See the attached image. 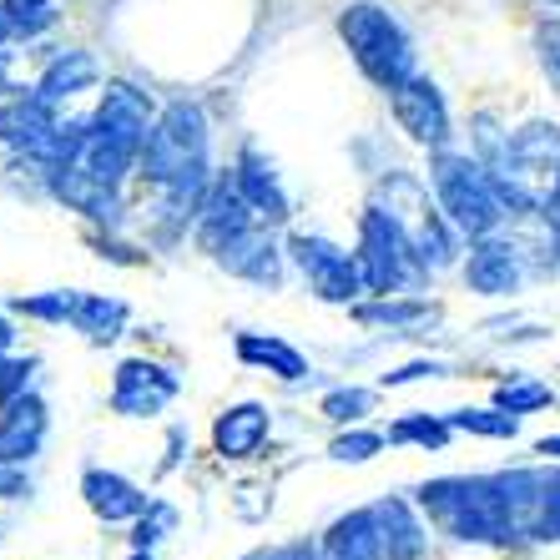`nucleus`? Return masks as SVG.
I'll return each instance as SVG.
<instances>
[{"label":"nucleus","mask_w":560,"mask_h":560,"mask_svg":"<svg viewBox=\"0 0 560 560\" xmlns=\"http://www.w3.org/2000/svg\"><path fill=\"white\" fill-rule=\"evenodd\" d=\"M419 505L455 540H510L515 535L500 480H434L419 490Z\"/></svg>","instance_id":"obj_1"},{"label":"nucleus","mask_w":560,"mask_h":560,"mask_svg":"<svg viewBox=\"0 0 560 560\" xmlns=\"http://www.w3.org/2000/svg\"><path fill=\"white\" fill-rule=\"evenodd\" d=\"M339 31H343V40H349L359 71H364L369 81H378L384 92H394V86H405V81L415 77V46H409L405 26H399L384 5H374V0L349 5V11L339 15Z\"/></svg>","instance_id":"obj_2"},{"label":"nucleus","mask_w":560,"mask_h":560,"mask_svg":"<svg viewBox=\"0 0 560 560\" xmlns=\"http://www.w3.org/2000/svg\"><path fill=\"white\" fill-rule=\"evenodd\" d=\"M434 192H440V208L450 212V222L469 237H490L500 228V218L510 212L495 177H490V167H485V162H469V156H459V152H444L440 162H434Z\"/></svg>","instance_id":"obj_3"},{"label":"nucleus","mask_w":560,"mask_h":560,"mask_svg":"<svg viewBox=\"0 0 560 560\" xmlns=\"http://www.w3.org/2000/svg\"><path fill=\"white\" fill-rule=\"evenodd\" d=\"M202 142H208V131H202V112L187 102H177L162 117V127L147 131L142 142V162L152 172L156 183H187V172L202 167Z\"/></svg>","instance_id":"obj_4"},{"label":"nucleus","mask_w":560,"mask_h":560,"mask_svg":"<svg viewBox=\"0 0 560 560\" xmlns=\"http://www.w3.org/2000/svg\"><path fill=\"white\" fill-rule=\"evenodd\" d=\"M394 121L424 147H444L450 142V106H444L440 86L430 77H409L405 86H394Z\"/></svg>","instance_id":"obj_5"},{"label":"nucleus","mask_w":560,"mask_h":560,"mask_svg":"<svg viewBox=\"0 0 560 560\" xmlns=\"http://www.w3.org/2000/svg\"><path fill=\"white\" fill-rule=\"evenodd\" d=\"M405 237L384 212H369L364 218V278L369 288H394L405 273Z\"/></svg>","instance_id":"obj_6"},{"label":"nucleus","mask_w":560,"mask_h":560,"mask_svg":"<svg viewBox=\"0 0 560 560\" xmlns=\"http://www.w3.org/2000/svg\"><path fill=\"white\" fill-rule=\"evenodd\" d=\"M469 288L475 293H490V299H505L521 288V258L510 243H495V237H485L480 248L469 253V268H465Z\"/></svg>","instance_id":"obj_7"},{"label":"nucleus","mask_w":560,"mask_h":560,"mask_svg":"<svg viewBox=\"0 0 560 560\" xmlns=\"http://www.w3.org/2000/svg\"><path fill=\"white\" fill-rule=\"evenodd\" d=\"M147 117H152V106H147L142 92H131V86H106L102 112H96V131H106L112 142L142 147L147 142Z\"/></svg>","instance_id":"obj_8"},{"label":"nucleus","mask_w":560,"mask_h":560,"mask_svg":"<svg viewBox=\"0 0 560 560\" xmlns=\"http://www.w3.org/2000/svg\"><path fill=\"white\" fill-rule=\"evenodd\" d=\"M293 248H299V262L313 273V283H318V293H324V299H349L353 283H359V268H353L343 253L324 248V243H308V237H299Z\"/></svg>","instance_id":"obj_9"},{"label":"nucleus","mask_w":560,"mask_h":560,"mask_svg":"<svg viewBox=\"0 0 560 560\" xmlns=\"http://www.w3.org/2000/svg\"><path fill=\"white\" fill-rule=\"evenodd\" d=\"M374 525H378V546H384L389 560H415L419 550H424V530H419V521L409 515L405 500L374 505Z\"/></svg>","instance_id":"obj_10"},{"label":"nucleus","mask_w":560,"mask_h":560,"mask_svg":"<svg viewBox=\"0 0 560 560\" xmlns=\"http://www.w3.org/2000/svg\"><path fill=\"white\" fill-rule=\"evenodd\" d=\"M96 81V61L86 51H61L36 81V96L40 102H61V96L81 92V86H92Z\"/></svg>","instance_id":"obj_11"},{"label":"nucleus","mask_w":560,"mask_h":560,"mask_svg":"<svg viewBox=\"0 0 560 560\" xmlns=\"http://www.w3.org/2000/svg\"><path fill=\"white\" fill-rule=\"evenodd\" d=\"M86 500H92V510H102L106 521H127V515H142L147 510V495H137L127 480L102 475V469L86 475Z\"/></svg>","instance_id":"obj_12"},{"label":"nucleus","mask_w":560,"mask_h":560,"mask_svg":"<svg viewBox=\"0 0 560 560\" xmlns=\"http://www.w3.org/2000/svg\"><path fill=\"white\" fill-rule=\"evenodd\" d=\"M262 434H268V415H262L258 405H243L218 424V450L222 455H233V459H248L253 450H258Z\"/></svg>","instance_id":"obj_13"},{"label":"nucleus","mask_w":560,"mask_h":560,"mask_svg":"<svg viewBox=\"0 0 560 560\" xmlns=\"http://www.w3.org/2000/svg\"><path fill=\"white\" fill-rule=\"evenodd\" d=\"M40 430H46V419H40V405H15L11 419H5V430H0V459H21L36 450Z\"/></svg>","instance_id":"obj_14"},{"label":"nucleus","mask_w":560,"mask_h":560,"mask_svg":"<svg viewBox=\"0 0 560 560\" xmlns=\"http://www.w3.org/2000/svg\"><path fill=\"white\" fill-rule=\"evenodd\" d=\"M455 430H469V434H485V440H515L521 430V415H510V409H455L450 415Z\"/></svg>","instance_id":"obj_15"},{"label":"nucleus","mask_w":560,"mask_h":560,"mask_svg":"<svg viewBox=\"0 0 560 560\" xmlns=\"http://www.w3.org/2000/svg\"><path fill=\"white\" fill-rule=\"evenodd\" d=\"M237 192L248 197L258 212H268V218H283V208H288L283 192H278V183H273V172L258 167L253 156H248V167H243V183H237Z\"/></svg>","instance_id":"obj_16"},{"label":"nucleus","mask_w":560,"mask_h":560,"mask_svg":"<svg viewBox=\"0 0 560 560\" xmlns=\"http://www.w3.org/2000/svg\"><path fill=\"white\" fill-rule=\"evenodd\" d=\"M556 394H550V384H530V378H515V384H505V389L495 394V405L510 409V415H535V409H546Z\"/></svg>","instance_id":"obj_17"},{"label":"nucleus","mask_w":560,"mask_h":560,"mask_svg":"<svg viewBox=\"0 0 560 560\" xmlns=\"http://www.w3.org/2000/svg\"><path fill=\"white\" fill-rule=\"evenodd\" d=\"M450 430H455L450 419H399V424L389 430V440H399V444L415 440V444H424V450H444Z\"/></svg>","instance_id":"obj_18"},{"label":"nucleus","mask_w":560,"mask_h":560,"mask_svg":"<svg viewBox=\"0 0 560 560\" xmlns=\"http://www.w3.org/2000/svg\"><path fill=\"white\" fill-rule=\"evenodd\" d=\"M243 359H258V364H273L283 378H299L303 374V359L293 349H283V343H262V339H243Z\"/></svg>","instance_id":"obj_19"},{"label":"nucleus","mask_w":560,"mask_h":560,"mask_svg":"<svg viewBox=\"0 0 560 560\" xmlns=\"http://www.w3.org/2000/svg\"><path fill=\"white\" fill-rule=\"evenodd\" d=\"M535 46H540L546 77L556 81V92H560V21H540V26H535Z\"/></svg>","instance_id":"obj_20"},{"label":"nucleus","mask_w":560,"mask_h":560,"mask_svg":"<svg viewBox=\"0 0 560 560\" xmlns=\"http://www.w3.org/2000/svg\"><path fill=\"white\" fill-rule=\"evenodd\" d=\"M77 313V324L81 328H92V334H106V328L112 324H121V303H81V308H71ZM106 339H112V334H106Z\"/></svg>","instance_id":"obj_21"},{"label":"nucleus","mask_w":560,"mask_h":560,"mask_svg":"<svg viewBox=\"0 0 560 560\" xmlns=\"http://www.w3.org/2000/svg\"><path fill=\"white\" fill-rule=\"evenodd\" d=\"M369 405H374V399H369L364 389H349V394H334V399H328L324 409H328V415H334V419H359Z\"/></svg>","instance_id":"obj_22"},{"label":"nucleus","mask_w":560,"mask_h":560,"mask_svg":"<svg viewBox=\"0 0 560 560\" xmlns=\"http://www.w3.org/2000/svg\"><path fill=\"white\" fill-rule=\"evenodd\" d=\"M378 444H384L378 434H343V440L334 444V455H339V459H369Z\"/></svg>","instance_id":"obj_23"},{"label":"nucleus","mask_w":560,"mask_h":560,"mask_svg":"<svg viewBox=\"0 0 560 560\" xmlns=\"http://www.w3.org/2000/svg\"><path fill=\"white\" fill-rule=\"evenodd\" d=\"M434 374H444L440 364H409V369H399V374H384V384H409V378H434Z\"/></svg>","instance_id":"obj_24"},{"label":"nucleus","mask_w":560,"mask_h":560,"mask_svg":"<svg viewBox=\"0 0 560 560\" xmlns=\"http://www.w3.org/2000/svg\"><path fill=\"white\" fill-rule=\"evenodd\" d=\"M550 540H560V469H556V490H550Z\"/></svg>","instance_id":"obj_25"},{"label":"nucleus","mask_w":560,"mask_h":560,"mask_svg":"<svg viewBox=\"0 0 560 560\" xmlns=\"http://www.w3.org/2000/svg\"><path fill=\"white\" fill-rule=\"evenodd\" d=\"M535 455H546V459H560V434H550V440L535 444Z\"/></svg>","instance_id":"obj_26"},{"label":"nucleus","mask_w":560,"mask_h":560,"mask_svg":"<svg viewBox=\"0 0 560 560\" xmlns=\"http://www.w3.org/2000/svg\"><path fill=\"white\" fill-rule=\"evenodd\" d=\"M273 560H313V556L303 546H293V550H283V556H273Z\"/></svg>","instance_id":"obj_27"},{"label":"nucleus","mask_w":560,"mask_h":560,"mask_svg":"<svg viewBox=\"0 0 560 560\" xmlns=\"http://www.w3.org/2000/svg\"><path fill=\"white\" fill-rule=\"evenodd\" d=\"M5 5H31V0H5Z\"/></svg>","instance_id":"obj_28"},{"label":"nucleus","mask_w":560,"mask_h":560,"mask_svg":"<svg viewBox=\"0 0 560 560\" xmlns=\"http://www.w3.org/2000/svg\"><path fill=\"white\" fill-rule=\"evenodd\" d=\"M0 81H5V56H0Z\"/></svg>","instance_id":"obj_29"},{"label":"nucleus","mask_w":560,"mask_h":560,"mask_svg":"<svg viewBox=\"0 0 560 560\" xmlns=\"http://www.w3.org/2000/svg\"><path fill=\"white\" fill-rule=\"evenodd\" d=\"M556 187H560V167H556Z\"/></svg>","instance_id":"obj_30"},{"label":"nucleus","mask_w":560,"mask_h":560,"mask_svg":"<svg viewBox=\"0 0 560 560\" xmlns=\"http://www.w3.org/2000/svg\"><path fill=\"white\" fill-rule=\"evenodd\" d=\"M0 343H5V328H0Z\"/></svg>","instance_id":"obj_31"},{"label":"nucleus","mask_w":560,"mask_h":560,"mask_svg":"<svg viewBox=\"0 0 560 560\" xmlns=\"http://www.w3.org/2000/svg\"><path fill=\"white\" fill-rule=\"evenodd\" d=\"M550 5H560V0H550Z\"/></svg>","instance_id":"obj_32"}]
</instances>
